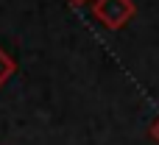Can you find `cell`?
<instances>
[{
  "label": "cell",
  "mask_w": 159,
  "mask_h": 145,
  "mask_svg": "<svg viewBox=\"0 0 159 145\" xmlns=\"http://www.w3.org/2000/svg\"><path fill=\"white\" fill-rule=\"evenodd\" d=\"M92 17L103 28L120 31L137 17V3L134 0H92Z\"/></svg>",
  "instance_id": "6da1fadb"
},
{
  "label": "cell",
  "mask_w": 159,
  "mask_h": 145,
  "mask_svg": "<svg viewBox=\"0 0 159 145\" xmlns=\"http://www.w3.org/2000/svg\"><path fill=\"white\" fill-rule=\"evenodd\" d=\"M14 73H17V61L0 48V87H6V81H8Z\"/></svg>",
  "instance_id": "7a4b0ae2"
},
{
  "label": "cell",
  "mask_w": 159,
  "mask_h": 145,
  "mask_svg": "<svg viewBox=\"0 0 159 145\" xmlns=\"http://www.w3.org/2000/svg\"><path fill=\"white\" fill-rule=\"evenodd\" d=\"M148 134H151V140H154V143L159 145V117L154 120V123H151V129H148Z\"/></svg>",
  "instance_id": "3957f363"
},
{
  "label": "cell",
  "mask_w": 159,
  "mask_h": 145,
  "mask_svg": "<svg viewBox=\"0 0 159 145\" xmlns=\"http://www.w3.org/2000/svg\"><path fill=\"white\" fill-rule=\"evenodd\" d=\"M70 6H87V3H92V0H67Z\"/></svg>",
  "instance_id": "277c9868"
}]
</instances>
